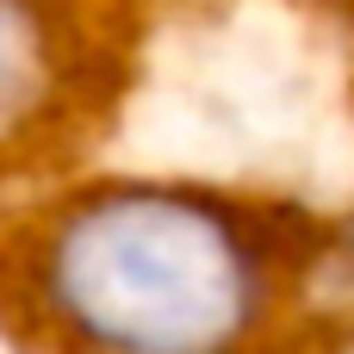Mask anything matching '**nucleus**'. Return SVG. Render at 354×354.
<instances>
[{
  "mask_svg": "<svg viewBox=\"0 0 354 354\" xmlns=\"http://www.w3.org/2000/svg\"><path fill=\"white\" fill-rule=\"evenodd\" d=\"M137 0H0V174L68 162L124 100Z\"/></svg>",
  "mask_w": 354,
  "mask_h": 354,
  "instance_id": "obj_2",
  "label": "nucleus"
},
{
  "mask_svg": "<svg viewBox=\"0 0 354 354\" xmlns=\"http://www.w3.org/2000/svg\"><path fill=\"white\" fill-rule=\"evenodd\" d=\"M342 224L187 174H100L0 243V311L44 354H305Z\"/></svg>",
  "mask_w": 354,
  "mask_h": 354,
  "instance_id": "obj_1",
  "label": "nucleus"
}]
</instances>
